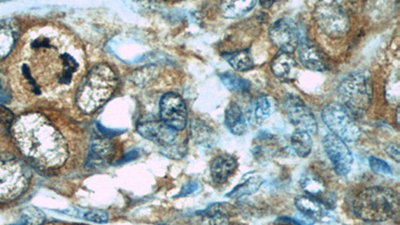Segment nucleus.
<instances>
[{"instance_id":"obj_23","label":"nucleus","mask_w":400,"mask_h":225,"mask_svg":"<svg viewBox=\"0 0 400 225\" xmlns=\"http://www.w3.org/2000/svg\"><path fill=\"white\" fill-rule=\"evenodd\" d=\"M202 225H229L227 211L222 204H213L201 212Z\"/></svg>"},{"instance_id":"obj_22","label":"nucleus","mask_w":400,"mask_h":225,"mask_svg":"<svg viewBox=\"0 0 400 225\" xmlns=\"http://www.w3.org/2000/svg\"><path fill=\"white\" fill-rule=\"evenodd\" d=\"M300 187L308 194V196L313 197L322 196L327 190L325 183L323 182L322 178L311 171H308L301 176Z\"/></svg>"},{"instance_id":"obj_13","label":"nucleus","mask_w":400,"mask_h":225,"mask_svg":"<svg viewBox=\"0 0 400 225\" xmlns=\"http://www.w3.org/2000/svg\"><path fill=\"white\" fill-rule=\"evenodd\" d=\"M115 154V143L109 139H97L90 145L86 167L100 168L113 160Z\"/></svg>"},{"instance_id":"obj_20","label":"nucleus","mask_w":400,"mask_h":225,"mask_svg":"<svg viewBox=\"0 0 400 225\" xmlns=\"http://www.w3.org/2000/svg\"><path fill=\"white\" fill-rule=\"evenodd\" d=\"M225 60L231 66L234 71L243 73V71H248L255 67V61H253L252 57H251L250 51L248 50H243L241 51H236L232 53H225Z\"/></svg>"},{"instance_id":"obj_5","label":"nucleus","mask_w":400,"mask_h":225,"mask_svg":"<svg viewBox=\"0 0 400 225\" xmlns=\"http://www.w3.org/2000/svg\"><path fill=\"white\" fill-rule=\"evenodd\" d=\"M341 106L351 117H360L366 112L373 99V85L371 74L366 71L348 74L337 88Z\"/></svg>"},{"instance_id":"obj_21","label":"nucleus","mask_w":400,"mask_h":225,"mask_svg":"<svg viewBox=\"0 0 400 225\" xmlns=\"http://www.w3.org/2000/svg\"><path fill=\"white\" fill-rule=\"evenodd\" d=\"M295 206L300 212L306 213L315 217H322L325 213V208L315 197L310 196H300L295 198Z\"/></svg>"},{"instance_id":"obj_35","label":"nucleus","mask_w":400,"mask_h":225,"mask_svg":"<svg viewBox=\"0 0 400 225\" xmlns=\"http://www.w3.org/2000/svg\"><path fill=\"white\" fill-rule=\"evenodd\" d=\"M138 157V153H137L136 150H134V152H130L123 157V159L120 160V162H127L129 160L136 159V157Z\"/></svg>"},{"instance_id":"obj_30","label":"nucleus","mask_w":400,"mask_h":225,"mask_svg":"<svg viewBox=\"0 0 400 225\" xmlns=\"http://www.w3.org/2000/svg\"><path fill=\"white\" fill-rule=\"evenodd\" d=\"M85 218L88 222H95V224H106L108 222V215L103 210H90L85 213Z\"/></svg>"},{"instance_id":"obj_14","label":"nucleus","mask_w":400,"mask_h":225,"mask_svg":"<svg viewBox=\"0 0 400 225\" xmlns=\"http://www.w3.org/2000/svg\"><path fill=\"white\" fill-rule=\"evenodd\" d=\"M237 160L232 155H218L211 162L210 175L216 184H224L236 173Z\"/></svg>"},{"instance_id":"obj_19","label":"nucleus","mask_w":400,"mask_h":225,"mask_svg":"<svg viewBox=\"0 0 400 225\" xmlns=\"http://www.w3.org/2000/svg\"><path fill=\"white\" fill-rule=\"evenodd\" d=\"M257 1H222L220 4L222 15L225 18H238L250 13L257 6Z\"/></svg>"},{"instance_id":"obj_26","label":"nucleus","mask_w":400,"mask_h":225,"mask_svg":"<svg viewBox=\"0 0 400 225\" xmlns=\"http://www.w3.org/2000/svg\"><path fill=\"white\" fill-rule=\"evenodd\" d=\"M16 37L15 29L9 25H0V59L8 57L15 45Z\"/></svg>"},{"instance_id":"obj_18","label":"nucleus","mask_w":400,"mask_h":225,"mask_svg":"<svg viewBox=\"0 0 400 225\" xmlns=\"http://www.w3.org/2000/svg\"><path fill=\"white\" fill-rule=\"evenodd\" d=\"M248 118L236 102H231L225 111V125L236 136H243L248 131Z\"/></svg>"},{"instance_id":"obj_7","label":"nucleus","mask_w":400,"mask_h":225,"mask_svg":"<svg viewBox=\"0 0 400 225\" xmlns=\"http://www.w3.org/2000/svg\"><path fill=\"white\" fill-rule=\"evenodd\" d=\"M322 119L332 134L344 143H355L360 138V129L341 104L331 102L322 110Z\"/></svg>"},{"instance_id":"obj_32","label":"nucleus","mask_w":400,"mask_h":225,"mask_svg":"<svg viewBox=\"0 0 400 225\" xmlns=\"http://www.w3.org/2000/svg\"><path fill=\"white\" fill-rule=\"evenodd\" d=\"M294 219L297 220V224L299 225H313L316 222L315 217L306 215V213L300 212V211L294 215Z\"/></svg>"},{"instance_id":"obj_16","label":"nucleus","mask_w":400,"mask_h":225,"mask_svg":"<svg viewBox=\"0 0 400 225\" xmlns=\"http://www.w3.org/2000/svg\"><path fill=\"white\" fill-rule=\"evenodd\" d=\"M299 59L302 66L313 71H324L327 69L324 59L317 48L308 39H301L299 48Z\"/></svg>"},{"instance_id":"obj_4","label":"nucleus","mask_w":400,"mask_h":225,"mask_svg":"<svg viewBox=\"0 0 400 225\" xmlns=\"http://www.w3.org/2000/svg\"><path fill=\"white\" fill-rule=\"evenodd\" d=\"M352 211L367 222H383L397 217L399 196L388 187H369L360 191L352 201Z\"/></svg>"},{"instance_id":"obj_36","label":"nucleus","mask_w":400,"mask_h":225,"mask_svg":"<svg viewBox=\"0 0 400 225\" xmlns=\"http://www.w3.org/2000/svg\"><path fill=\"white\" fill-rule=\"evenodd\" d=\"M260 3H262V6H264V8H269V6H271L272 4H273V1H262Z\"/></svg>"},{"instance_id":"obj_29","label":"nucleus","mask_w":400,"mask_h":225,"mask_svg":"<svg viewBox=\"0 0 400 225\" xmlns=\"http://www.w3.org/2000/svg\"><path fill=\"white\" fill-rule=\"evenodd\" d=\"M369 166H371V170L376 175L383 176L393 175L392 167L388 166L387 162H385V160L378 159V157H369Z\"/></svg>"},{"instance_id":"obj_28","label":"nucleus","mask_w":400,"mask_h":225,"mask_svg":"<svg viewBox=\"0 0 400 225\" xmlns=\"http://www.w3.org/2000/svg\"><path fill=\"white\" fill-rule=\"evenodd\" d=\"M22 219L27 225H41L45 222V215L36 208H27L23 210Z\"/></svg>"},{"instance_id":"obj_25","label":"nucleus","mask_w":400,"mask_h":225,"mask_svg":"<svg viewBox=\"0 0 400 225\" xmlns=\"http://www.w3.org/2000/svg\"><path fill=\"white\" fill-rule=\"evenodd\" d=\"M262 182H264V180L259 176H252V177L245 180V182L237 185L236 189H232L229 194H227V197L238 198V197L250 196V194H255L260 189Z\"/></svg>"},{"instance_id":"obj_15","label":"nucleus","mask_w":400,"mask_h":225,"mask_svg":"<svg viewBox=\"0 0 400 225\" xmlns=\"http://www.w3.org/2000/svg\"><path fill=\"white\" fill-rule=\"evenodd\" d=\"M271 71L279 80L288 82L297 78L299 69H297V61L292 55L279 51L272 60Z\"/></svg>"},{"instance_id":"obj_31","label":"nucleus","mask_w":400,"mask_h":225,"mask_svg":"<svg viewBox=\"0 0 400 225\" xmlns=\"http://www.w3.org/2000/svg\"><path fill=\"white\" fill-rule=\"evenodd\" d=\"M199 189V184L197 182H190L183 185V189L179 192L178 196H187L194 194Z\"/></svg>"},{"instance_id":"obj_6","label":"nucleus","mask_w":400,"mask_h":225,"mask_svg":"<svg viewBox=\"0 0 400 225\" xmlns=\"http://www.w3.org/2000/svg\"><path fill=\"white\" fill-rule=\"evenodd\" d=\"M313 15L320 30L331 38H341L350 31V18L338 2H318Z\"/></svg>"},{"instance_id":"obj_11","label":"nucleus","mask_w":400,"mask_h":225,"mask_svg":"<svg viewBox=\"0 0 400 225\" xmlns=\"http://www.w3.org/2000/svg\"><path fill=\"white\" fill-rule=\"evenodd\" d=\"M323 147L337 175H348L352 168L353 157L345 143L334 134L329 133L323 138Z\"/></svg>"},{"instance_id":"obj_12","label":"nucleus","mask_w":400,"mask_h":225,"mask_svg":"<svg viewBox=\"0 0 400 225\" xmlns=\"http://www.w3.org/2000/svg\"><path fill=\"white\" fill-rule=\"evenodd\" d=\"M137 131L144 138L164 147L173 145L178 138V131L162 122H143L137 126Z\"/></svg>"},{"instance_id":"obj_17","label":"nucleus","mask_w":400,"mask_h":225,"mask_svg":"<svg viewBox=\"0 0 400 225\" xmlns=\"http://www.w3.org/2000/svg\"><path fill=\"white\" fill-rule=\"evenodd\" d=\"M273 111V101L267 95H260L253 99L246 109L245 117L248 122L250 120L252 124H262L265 119L271 117Z\"/></svg>"},{"instance_id":"obj_27","label":"nucleus","mask_w":400,"mask_h":225,"mask_svg":"<svg viewBox=\"0 0 400 225\" xmlns=\"http://www.w3.org/2000/svg\"><path fill=\"white\" fill-rule=\"evenodd\" d=\"M220 78L222 80V85L230 92H245L250 89V81L244 80V78L236 75V74L230 73H222Z\"/></svg>"},{"instance_id":"obj_1","label":"nucleus","mask_w":400,"mask_h":225,"mask_svg":"<svg viewBox=\"0 0 400 225\" xmlns=\"http://www.w3.org/2000/svg\"><path fill=\"white\" fill-rule=\"evenodd\" d=\"M31 60L22 64V74L36 95L67 89L80 71V50L65 36L55 32H37L29 45Z\"/></svg>"},{"instance_id":"obj_9","label":"nucleus","mask_w":400,"mask_h":225,"mask_svg":"<svg viewBox=\"0 0 400 225\" xmlns=\"http://www.w3.org/2000/svg\"><path fill=\"white\" fill-rule=\"evenodd\" d=\"M269 39L283 52L292 55L299 48L300 41L299 29L297 23L290 18L276 20L269 27Z\"/></svg>"},{"instance_id":"obj_8","label":"nucleus","mask_w":400,"mask_h":225,"mask_svg":"<svg viewBox=\"0 0 400 225\" xmlns=\"http://www.w3.org/2000/svg\"><path fill=\"white\" fill-rule=\"evenodd\" d=\"M283 108L288 119L297 127V131H306L309 134L316 133L317 122L315 115L299 96L288 94L283 101Z\"/></svg>"},{"instance_id":"obj_3","label":"nucleus","mask_w":400,"mask_h":225,"mask_svg":"<svg viewBox=\"0 0 400 225\" xmlns=\"http://www.w3.org/2000/svg\"><path fill=\"white\" fill-rule=\"evenodd\" d=\"M117 87V76L108 64L93 67L79 85L76 104L83 112H95L110 99Z\"/></svg>"},{"instance_id":"obj_10","label":"nucleus","mask_w":400,"mask_h":225,"mask_svg":"<svg viewBox=\"0 0 400 225\" xmlns=\"http://www.w3.org/2000/svg\"><path fill=\"white\" fill-rule=\"evenodd\" d=\"M187 108L185 101L176 94H166L160 101V118L164 124L176 131L187 124Z\"/></svg>"},{"instance_id":"obj_34","label":"nucleus","mask_w":400,"mask_h":225,"mask_svg":"<svg viewBox=\"0 0 400 225\" xmlns=\"http://www.w3.org/2000/svg\"><path fill=\"white\" fill-rule=\"evenodd\" d=\"M10 99V94H9L6 87H4L3 82H2L1 78H0V104L8 103Z\"/></svg>"},{"instance_id":"obj_33","label":"nucleus","mask_w":400,"mask_h":225,"mask_svg":"<svg viewBox=\"0 0 400 225\" xmlns=\"http://www.w3.org/2000/svg\"><path fill=\"white\" fill-rule=\"evenodd\" d=\"M386 153L392 157V159H394L395 161L399 162V147L397 145H390L386 146L385 148Z\"/></svg>"},{"instance_id":"obj_24","label":"nucleus","mask_w":400,"mask_h":225,"mask_svg":"<svg viewBox=\"0 0 400 225\" xmlns=\"http://www.w3.org/2000/svg\"><path fill=\"white\" fill-rule=\"evenodd\" d=\"M290 143L293 150L300 157H308L313 150V141L308 132L297 129L290 138Z\"/></svg>"},{"instance_id":"obj_2","label":"nucleus","mask_w":400,"mask_h":225,"mask_svg":"<svg viewBox=\"0 0 400 225\" xmlns=\"http://www.w3.org/2000/svg\"><path fill=\"white\" fill-rule=\"evenodd\" d=\"M13 132L20 152L36 166L57 168L66 161L69 150L64 136L41 113L23 115Z\"/></svg>"}]
</instances>
